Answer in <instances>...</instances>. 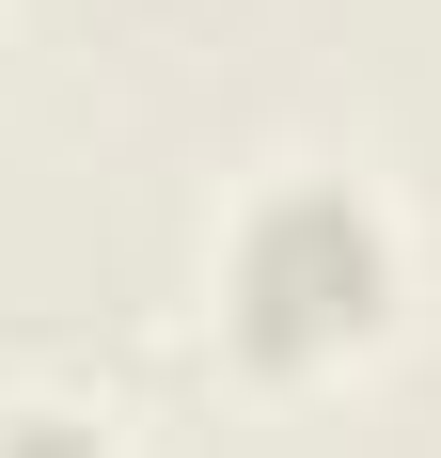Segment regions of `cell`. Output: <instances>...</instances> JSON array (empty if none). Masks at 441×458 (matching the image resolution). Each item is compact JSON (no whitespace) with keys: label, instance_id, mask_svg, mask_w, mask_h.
<instances>
[{"label":"cell","instance_id":"7a4b0ae2","mask_svg":"<svg viewBox=\"0 0 441 458\" xmlns=\"http://www.w3.org/2000/svg\"><path fill=\"white\" fill-rule=\"evenodd\" d=\"M0 458H111L95 427H63V411H0Z\"/></svg>","mask_w":441,"mask_h":458},{"label":"cell","instance_id":"6da1fadb","mask_svg":"<svg viewBox=\"0 0 441 458\" xmlns=\"http://www.w3.org/2000/svg\"><path fill=\"white\" fill-rule=\"evenodd\" d=\"M395 284H410V253H395V206L362 174H268L220 222V332L268 379H315L347 348H379L395 332Z\"/></svg>","mask_w":441,"mask_h":458}]
</instances>
